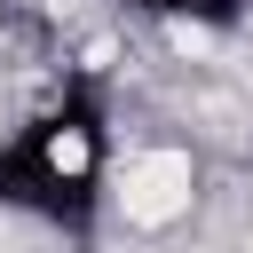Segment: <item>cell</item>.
I'll use <instances>...</instances> for the list:
<instances>
[{
  "label": "cell",
  "mask_w": 253,
  "mask_h": 253,
  "mask_svg": "<svg viewBox=\"0 0 253 253\" xmlns=\"http://www.w3.org/2000/svg\"><path fill=\"white\" fill-rule=\"evenodd\" d=\"M103 198H111V213H119L126 229L166 237V229L190 221V206H198V158H190L182 142H150V150H134L126 166H111Z\"/></svg>",
  "instance_id": "cell-2"
},
{
  "label": "cell",
  "mask_w": 253,
  "mask_h": 253,
  "mask_svg": "<svg viewBox=\"0 0 253 253\" xmlns=\"http://www.w3.org/2000/svg\"><path fill=\"white\" fill-rule=\"evenodd\" d=\"M111 182V142L95 103H55L24 134L0 142V206H24L40 221H87Z\"/></svg>",
  "instance_id": "cell-1"
},
{
  "label": "cell",
  "mask_w": 253,
  "mask_h": 253,
  "mask_svg": "<svg viewBox=\"0 0 253 253\" xmlns=\"http://www.w3.org/2000/svg\"><path fill=\"white\" fill-rule=\"evenodd\" d=\"M126 8L158 16L166 32H213V24H237L245 16V0H126Z\"/></svg>",
  "instance_id": "cell-3"
}]
</instances>
